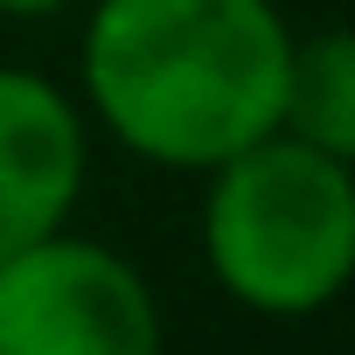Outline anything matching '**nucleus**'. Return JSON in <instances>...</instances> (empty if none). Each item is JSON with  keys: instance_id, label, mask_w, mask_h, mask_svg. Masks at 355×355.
Instances as JSON below:
<instances>
[{"instance_id": "nucleus-4", "label": "nucleus", "mask_w": 355, "mask_h": 355, "mask_svg": "<svg viewBox=\"0 0 355 355\" xmlns=\"http://www.w3.org/2000/svg\"><path fill=\"white\" fill-rule=\"evenodd\" d=\"M91 174V132L63 84L0 63V258L70 223Z\"/></svg>"}, {"instance_id": "nucleus-2", "label": "nucleus", "mask_w": 355, "mask_h": 355, "mask_svg": "<svg viewBox=\"0 0 355 355\" xmlns=\"http://www.w3.org/2000/svg\"><path fill=\"white\" fill-rule=\"evenodd\" d=\"M202 265L244 313L306 320L355 272V160L265 132L209 167Z\"/></svg>"}, {"instance_id": "nucleus-6", "label": "nucleus", "mask_w": 355, "mask_h": 355, "mask_svg": "<svg viewBox=\"0 0 355 355\" xmlns=\"http://www.w3.org/2000/svg\"><path fill=\"white\" fill-rule=\"evenodd\" d=\"M63 8H77V0H0L8 21H42V15H63Z\"/></svg>"}, {"instance_id": "nucleus-1", "label": "nucleus", "mask_w": 355, "mask_h": 355, "mask_svg": "<svg viewBox=\"0 0 355 355\" xmlns=\"http://www.w3.org/2000/svg\"><path fill=\"white\" fill-rule=\"evenodd\" d=\"M293 28L272 0H91L77 84L146 167L209 174L279 125Z\"/></svg>"}, {"instance_id": "nucleus-3", "label": "nucleus", "mask_w": 355, "mask_h": 355, "mask_svg": "<svg viewBox=\"0 0 355 355\" xmlns=\"http://www.w3.org/2000/svg\"><path fill=\"white\" fill-rule=\"evenodd\" d=\"M0 355H160L146 272L70 223L0 258Z\"/></svg>"}, {"instance_id": "nucleus-5", "label": "nucleus", "mask_w": 355, "mask_h": 355, "mask_svg": "<svg viewBox=\"0 0 355 355\" xmlns=\"http://www.w3.org/2000/svg\"><path fill=\"white\" fill-rule=\"evenodd\" d=\"M279 132L355 160V35L348 28L293 35L286 91H279Z\"/></svg>"}]
</instances>
